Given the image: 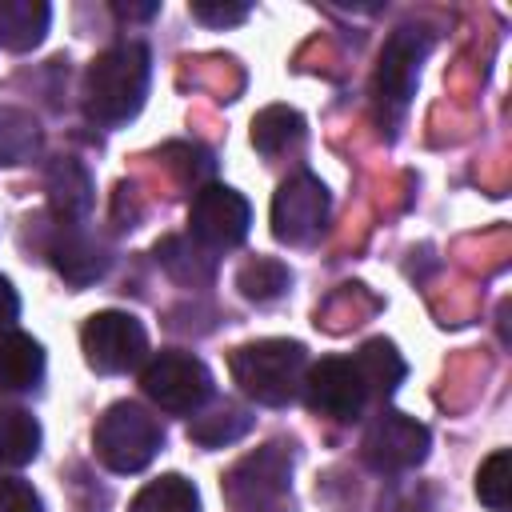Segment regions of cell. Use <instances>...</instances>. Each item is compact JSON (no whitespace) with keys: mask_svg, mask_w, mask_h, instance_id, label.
I'll list each match as a JSON object with an SVG mask.
<instances>
[{"mask_svg":"<svg viewBox=\"0 0 512 512\" xmlns=\"http://www.w3.org/2000/svg\"><path fill=\"white\" fill-rule=\"evenodd\" d=\"M148 92V48L116 44L88 64L84 76V108L100 124H124L140 112Z\"/></svg>","mask_w":512,"mask_h":512,"instance_id":"obj_1","label":"cell"},{"mask_svg":"<svg viewBox=\"0 0 512 512\" xmlns=\"http://www.w3.org/2000/svg\"><path fill=\"white\" fill-rule=\"evenodd\" d=\"M304 344L296 340H252L228 352V372L236 388L268 408H284L304 384Z\"/></svg>","mask_w":512,"mask_h":512,"instance_id":"obj_2","label":"cell"},{"mask_svg":"<svg viewBox=\"0 0 512 512\" xmlns=\"http://www.w3.org/2000/svg\"><path fill=\"white\" fill-rule=\"evenodd\" d=\"M92 444H96V456L112 472L128 476V472H140V468L152 464V456L164 444V432H160V420L148 408H140L132 400H120L96 420Z\"/></svg>","mask_w":512,"mask_h":512,"instance_id":"obj_3","label":"cell"},{"mask_svg":"<svg viewBox=\"0 0 512 512\" xmlns=\"http://www.w3.org/2000/svg\"><path fill=\"white\" fill-rule=\"evenodd\" d=\"M288 480H292V452L272 440L224 472V500L236 512H268L288 492Z\"/></svg>","mask_w":512,"mask_h":512,"instance_id":"obj_4","label":"cell"},{"mask_svg":"<svg viewBox=\"0 0 512 512\" xmlns=\"http://www.w3.org/2000/svg\"><path fill=\"white\" fill-rule=\"evenodd\" d=\"M140 388L164 412H192V408H200L212 396V376H208V368L196 356L168 348V352H156L144 364Z\"/></svg>","mask_w":512,"mask_h":512,"instance_id":"obj_5","label":"cell"},{"mask_svg":"<svg viewBox=\"0 0 512 512\" xmlns=\"http://www.w3.org/2000/svg\"><path fill=\"white\" fill-rule=\"evenodd\" d=\"M80 348H84L88 368L112 376V372H128L144 360L148 336H144V324L128 312H96V316H88V324L80 332Z\"/></svg>","mask_w":512,"mask_h":512,"instance_id":"obj_6","label":"cell"},{"mask_svg":"<svg viewBox=\"0 0 512 512\" xmlns=\"http://www.w3.org/2000/svg\"><path fill=\"white\" fill-rule=\"evenodd\" d=\"M248 220H252L248 200L228 184H204L188 208V228H192L196 244L208 252L236 248L248 236Z\"/></svg>","mask_w":512,"mask_h":512,"instance_id":"obj_7","label":"cell"},{"mask_svg":"<svg viewBox=\"0 0 512 512\" xmlns=\"http://www.w3.org/2000/svg\"><path fill=\"white\" fill-rule=\"evenodd\" d=\"M328 220V192L312 172L288 176L272 196V236L284 244H308Z\"/></svg>","mask_w":512,"mask_h":512,"instance_id":"obj_8","label":"cell"},{"mask_svg":"<svg viewBox=\"0 0 512 512\" xmlns=\"http://www.w3.org/2000/svg\"><path fill=\"white\" fill-rule=\"evenodd\" d=\"M360 456L376 472H408L428 456V428L404 412H380L364 432Z\"/></svg>","mask_w":512,"mask_h":512,"instance_id":"obj_9","label":"cell"},{"mask_svg":"<svg viewBox=\"0 0 512 512\" xmlns=\"http://www.w3.org/2000/svg\"><path fill=\"white\" fill-rule=\"evenodd\" d=\"M428 56V32L424 28H396L376 60V76H372V92L384 108H404L408 96L416 92L420 80V60Z\"/></svg>","mask_w":512,"mask_h":512,"instance_id":"obj_10","label":"cell"},{"mask_svg":"<svg viewBox=\"0 0 512 512\" xmlns=\"http://www.w3.org/2000/svg\"><path fill=\"white\" fill-rule=\"evenodd\" d=\"M304 400L312 412L328 416V420H356L368 404V388L356 372L352 360H340V356H328L320 364H312V372L304 376Z\"/></svg>","mask_w":512,"mask_h":512,"instance_id":"obj_11","label":"cell"},{"mask_svg":"<svg viewBox=\"0 0 512 512\" xmlns=\"http://www.w3.org/2000/svg\"><path fill=\"white\" fill-rule=\"evenodd\" d=\"M44 192H48V204L52 212L64 220V224H76L92 212V176L80 160L72 156H56L44 172Z\"/></svg>","mask_w":512,"mask_h":512,"instance_id":"obj_12","label":"cell"},{"mask_svg":"<svg viewBox=\"0 0 512 512\" xmlns=\"http://www.w3.org/2000/svg\"><path fill=\"white\" fill-rule=\"evenodd\" d=\"M44 376V352L28 332L0 328V392H28Z\"/></svg>","mask_w":512,"mask_h":512,"instance_id":"obj_13","label":"cell"},{"mask_svg":"<svg viewBox=\"0 0 512 512\" xmlns=\"http://www.w3.org/2000/svg\"><path fill=\"white\" fill-rule=\"evenodd\" d=\"M52 8L44 0H0V44L12 52H28L44 40Z\"/></svg>","mask_w":512,"mask_h":512,"instance_id":"obj_14","label":"cell"},{"mask_svg":"<svg viewBox=\"0 0 512 512\" xmlns=\"http://www.w3.org/2000/svg\"><path fill=\"white\" fill-rule=\"evenodd\" d=\"M52 264L68 284L84 288V284H92V280H100L108 272V252L96 240H88L80 232H68V236H60L52 244Z\"/></svg>","mask_w":512,"mask_h":512,"instance_id":"obj_15","label":"cell"},{"mask_svg":"<svg viewBox=\"0 0 512 512\" xmlns=\"http://www.w3.org/2000/svg\"><path fill=\"white\" fill-rule=\"evenodd\" d=\"M304 140V116L296 108H284V104H268L264 112H256L252 120V148L260 156H280L288 148H296Z\"/></svg>","mask_w":512,"mask_h":512,"instance_id":"obj_16","label":"cell"},{"mask_svg":"<svg viewBox=\"0 0 512 512\" xmlns=\"http://www.w3.org/2000/svg\"><path fill=\"white\" fill-rule=\"evenodd\" d=\"M356 372L368 388V396H388L400 380H404V360L396 352L392 340H368L360 352H356Z\"/></svg>","mask_w":512,"mask_h":512,"instance_id":"obj_17","label":"cell"},{"mask_svg":"<svg viewBox=\"0 0 512 512\" xmlns=\"http://www.w3.org/2000/svg\"><path fill=\"white\" fill-rule=\"evenodd\" d=\"M40 452V424L24 408H0V468H20Z\"/></svg>","mask_w":512,"mask_h":512,"instance_id":"obj_18","label":"cell"},{"mask_svg":"<svg viewBox=\"0 0 512 512\" xmlns=\"http://www.w3.org/2000/svg\"><path fill=\"white\" fill-rule=\"evenodd\" d=\"M128 512H200V496H196L192 480L168 472V476L144 484V488L132 496Z\"/></svg>","mask_w":512,"mask_h":512,"instance_id":"obj_19","label":"cell"},{"mask_svg":"<svg viewBox=\"0 0 512 512\" xmlns=\"http://www.w3.org/2000/svg\"><path fill=\"white\" fill-rule=\"evenodd\" d=\"M156 260L180 284H204V280H212V256H208V248H200V244H192L184 236L160 240L156 244Z\"/></svg>","mask_w":512,"mask_h":512,"instance_id":"obj_20","label":"cell"},{"mask_svg":"<svg viewBox=\"0 0 512 512\" xmlns=\"http://www.w3.org/2000/svg\"><path fill=\"white\" fill-rule=\"evenodd\" d=\"M248 428H252V416H248L244 408L224 404V408H216V412H208V416H196V420L188 424V436H192L196 444H204V448H224V444L240 440Z\"/></svg>","mask_w":512,"mask_h":512,"instance_id":"obj_21","label":"cell"},{"mask_svg":"<svg viewBox=\"0 0 512 512\" xmlns=\"http://www.w3.org/2000/svg\"><path fill=\"white\" fill-rule=\"evenodd\" d=\"M40 148V128L20 108H0V164H24Z\"/></svg>","mask_w":512,"mask_h":512,"instance_id":"obj_22","label":"cell"},{"mask_svg":"<svg viewBox=\"0 0 512 512\" xmlns=\"http://www.w3.org/2000/svg\"><path fill=\"white\" fill-rule=\"evenodd\" d=\"M288 268L280 264V260H272V256H256V260H248L240 272H236V288L248 296V300H276V296H284V288H288Z\"/></svg>","mask_w":512,"mask_h":512,"instance_id":"obj_23","label":"cell"},{"mask_svg":"<svg viewBox=\"0 0 512 512\" xmlns=\"http://www.w3.org/2000/svg\"><path fill=\"white\" fill-rule=\"evenodd\" d=\"M508 452H492L484 464H480V476H476V496L492 508V512H508V496H512V472H508Z\"/></svg>","mask_w":512,"mask_h":512,"instance_id":"obj_24","label":"cell"},{"mask_svg":"<svg viewBox=\"0 0 512 512\" xmlns=\"http://www.w3.org/2000/svg\"><path fill=\"white\" fill-rule=\"evenodd\" d=\"M0 512H44V504L32 484L16 476H0Z\"/></svg>","mask_w":512,"mask_h":512,"instance_id":"obj_25","label":"cell"},{"mask_svg":"<svg viewBox=\"0 0 512 512\" xmlns=\"http://www.w3.org/2000/svg\"><path fill=\"white\" fill-rule=\"evenodd\" d=\"M192 16L200 24L224 28V24H240L248 16V4H216V0H192Z\"/></svg>","mask_w":512,"mask_h":512,"instance_id":"obj_26","label":"cell"},{"mask_svg":"<svg viewBox=\"0 0 512 512\" xmlns=\"http://www.w3.org/2000/svg\"><path fill=\"white\" fill-rule=\"evenodd\" d=\"M380 512H432V504L420 488H392L380 500Z\"/></svg>","mask_w":512,"mask_h":512,"instance_id":"obj_27","label":"cell"},{"mask_svg":"<svg viewBox=\"0 0 512 512\" xmlns=\"http://www.w3.org/2000/svg\"><path fill=\"white\" fill-rule=\"evenodd\" d=\"M16 312H20V300H16V288L0 276V328L8 324V320H16Z\"/></svg>","mask_w":512,"mask_h":512,"instance_id":"obj_28","label":"cell"},{"mask_svg":"<svg viewBox=\"0 0 512 512\" xmlns=\"http://www.w3.org/2000/svg\"><path fill=\"white\" fill-rule=\"evenodd\" d=\"M156 8L160 4H116V16H124V20H148V16H156Z\"/></svg>","mask_w":512,"mask_h":512,"instance_id":"obj_29","label":"cell"}]
</instances>
